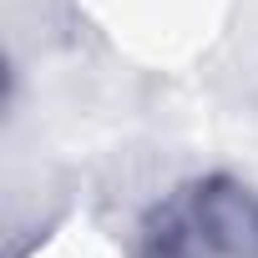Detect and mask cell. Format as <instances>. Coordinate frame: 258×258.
Listing matches in <instances>:
<instances>
[{
	"mask_svg": "<svg viewBox=\"0 0 258 258\" xmlns=\"http://www.w3.org/2000/svg\"><path fill=\"white\" fill-rule=\"evenodd\" d=\"M132 258H258V187L233 172L182 182L142 213Z\"/></svg>",
	"mask_w": 258,
	"mask_h": 258,
	"instance_id": "1",
	"label": "cell"
}]
</instances>
